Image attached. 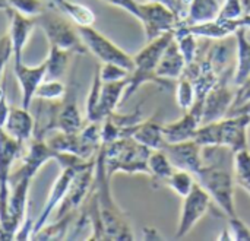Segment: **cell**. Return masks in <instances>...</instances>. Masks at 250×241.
<instances>
[{"mask_svg":"<svg viewBox=\"0 0 250 241\" xmlns=\"http://www.w3.org/2000/svg\"><path fill=\"white\" fill-rule=\"evenodd\" d=\"M7 16H9V37H10V42H12V51H13V66L21 64L22 63V54H23V48L32 34V31L37 26V20L35 18L26 16L19 13L15 9L7 7L6 9Z\"/></svg>","mask_w":250,"mask_h":241,"instance_id":"17","label":"cell"},{"mask_svg":"<svg viewBox=\"0 0 250 241\" xmlns=\"http://www.w3.org/2000/svg\"><path fill=\"white\" fill-rule=\"evenodd\" d=\"M125 136L133 138L149 149H163L167 145V141L163 135V123H160L155 116L146 120H141L139 123L125 129L122 132V138Z\"/></svg>","mask_w":250,"mask_h":241,"instance_id":"20","label":"cell"},{"mask_svg":"<svg viewBox=\"0 0 250 241\" xmlns=\"http://www.w3.org/2000/svg\"><path fill=\"white\" fill-rule=\"evenodd\" d=\"M7 9V4L4 0H0V10H6Z\"/></svg>","mask_w":250,"mask_h":241,"instance_id":"44","label":"cell"},{"mask_svg":"<svg viewBox=\"0 0 250 241\" xmlns=\"http://www.w3.org/2000/svg\"><path fill=\"white\" fill-rule=\"evenodd\" d=\"M221 12V4L218 0H190L189 10L180 23L196 25L209 20H215Z\"/></svg>","mask_w":250,"mask_h":241,"instance_id":"26","label":"cell"},{"mask_svg":"<svg viewBox=\"0 0 250 241\" xmlns=\"http://www.w3.org/2000/svg\"><path fill=\"white\" fill-rule=\"evenodd\" d=\"M91 161V160H89ZM89 161H82V162H76V164H67V165H63L60 167L62 168V173L60 176L57 177V180L54 181L50 193H48V198L45 201V205L42 208V211L40 212L38 218L34 221V225H32V234H35L40 228H42L45 225V222L48 221L50 215L56 211V208L62 203V201L64 199L75 176L78 174V171L81 168H83Z\"/></svg>","mask_w":250,"mask_h":241,"instance_id":"13","label":"cell"},{"mask_svg":"<svg viewBox=\"0 0 250 241\" xmlns=\"http://www.w3.org/2000/svg\"><path fill=\"white\" fill-rule=\"evenodd\" d=\"M7 7L18 10L22 15L35 18L41 15L45 9H48V3L45 0H4Z\"/></svg>","mask_w":250,"mask_h":241,"instance_id":"34","label":"cell"},{"mask_svg":"<svg viewBox=\"0 0 250 241\" xmlns=\"http://www.w3.org/2000/svg\"><path fill=\"white\" fill-rule=\"evenodd\" d=\"M211 205H212V199L209 193L196 181L192 190L189 192V195L183 198L176 237L177 239L186 237L192 231V228L207 215V212L211 209Z\"/></svg>","mask_w":250,"mask_h":241,"instance_id":"11","label":"cell"},{"mask_svg":"<svg viewBox=\"0 0 250 241\" xmlns=\"http://www.w3.org/2000/svg\"><path fill=\"white\" fill-rule=\"evenodd\" d=\"M233 179L237 186L245 189L250 196V149L233 154Z\"/></svg>","mask_w":250,"mask_h":241,"instance_id":"30","label":"cell"},{"mask_svg":"<svg viewBox=\"0 0 250 241\" xmlns=\"http://www.w3.org/2000/svg\"><path fill=\"white\" fill-rule=\"evenodd\" d=\"M148 170H149L148 177L151 179L152 186L163 187L164 181L174 171V167L163 149H152L148 158Z\"/></svg>","mask_w":250,"mask_h":241,"instance_id":"27","label":"cell"},{"mask_svg":"<svg viewBox=\"0 0 250 241\" xmlns=\"http://www.w3.org/2000/svg\"><path fill=\"white\" fill-rule=\"evenodd\" d=\"M101 86H103V80L100 76V70L97 67L95 73H94V79L91 83V89L89 94L86 97V105H85V111H86V121H92L95 123V111L100 102V94H101Z\"/></svg>","mask_w":250,"mask_h":241,"instance_id":"35","label":"cell"},{"mask_svg":"<svg viewBox=\"0 0 250 241\" xmlns=\"http://www.w3.org/2000/svg\"><path fill=\"white\" fill-rule=\"evenodd\" d=\"M186 67V60L179 48V44L176 40H173L168 47L164 50L158 66H157V76L161 79H179L183 75V70Z\"/></svg>","mask_w":250,"mask_h":241,"instance_id":"23","label":"cell"},{"mask_svg":"<svg viewBox=\"0 0 250 241\" xmlns=\"http://www.w3.org/2000/svg\"><path fill=\"white\" fill-rule=\"evenodd\" d=\"M83 121L78 100L76 88L72 85L62 100L53 101V130L63 133H78L83 129Z\"/></svg>","mask_w":250,"mask_h":241,"instance_id":"14","label":"cell"},{"mask_svg":"<svg viewBox=\"0 0 250 241\" xmlns=\"http://www.w3.org/2000/svg\"><path fill=\"white\" fill-rule=\"evenodd\" d=\"M144 236H145V240H163L161 236L158 234V231L152 227H145Z\"/></svg>","mask_w":250,"mask_h":241,"instance_id":"43","label":"cell"},{"mask_svg":"<svg viewBox=\"0 0 250 241\" xmlns=\"http://www.w3.org/2000/svg\"><path fill=\"white\" fill-rule=\"evenodd\" d=\"M229 239L237 241H250V228L236 215L229 218Z\"/></svg>","mask_w":250,"mask_h":241,"instance_id":"37","label":"cell"},{"mask_svg":"<svg viewBox=\"0 0 250 241\" xmlns=\"http://www.w3.org/2000/svg\"><path fill=\"white\" fill-rule=\"evenodd\" d=\"M173 40H174V31L166 32V34L148 41V44L133 56V69L129 75V85L123 95L122 104H125L133 94H136L138 89L144 83L154 82V83H158L160 86L168 85V80L158 78L155 70H157L158 61H160L164 50L168 47V44Z\"/></svg>","mask_w":250,"mask_h":241,"instance_id":"4","label":"cell"},{"mask_svg":"<svg viewBox=\"0 0 250 241\" xmlns=\"http://www.w3.org/2000/svg\"><path fill=\"white\" fill-rule=\"evenodd\" d=\"M237 38V63L233 73V83L239 88L250 78V41L248 28L242 26L236 34Z\"/></svg>","mask_w":250,"mask_h":241,"instance_id":"25","label":"cell"},{"mask_svg":"<svg viewBox=\"0 0 250 241\" xmlns=\"http://www.w3.org/2000/svg\"><path fill=\"white\" fill-rule=\"evenodd\" d=\"M239 19H215V20L196 23V25L180 23L177 28L186 31V32H190V34L196 35L198 38H208V40L218 41V40H226V38L234 35L242 28Z\"/></svg>","mask_w":250,"mask_h":241,"instance_id":"21","label":"cell"},{"mask_svg":"<svg viewBox=\"0 0 250 241\" xmlns=\"http://www.w3.org/2000/svg\"><path fill=\"white\" fill-rule=\"evenodd\" d=\"M110 181L111 179L107 176L103 151L100 148L95 158L94 183L88 198L98 214L103 240H133L129 221L113 199Z\"/></svg>","mask_w":250,"mask_h":241,"instance_id":"1","label":"cell"},{"mask_svg":"<svg viewBox=\"0 0 250 241\" xmlns=\"http://www.w3.org/2000/svg\"><path fill=\"white\" fill-rule=\"evenodd\" d=\"M47 143L57 152L72 154L82 160H94L101 148V126L100 123L86 121L78 133L57 132L47 139Z\"/></svg>","mask_w":250,"mask_h":241,"instance_id":"6","label":"cell"},{"mask_svg":"<svg viewBox=\"0 0 250 241\" xmlns=\"http://www.w3.org/2000/svg\"><path fill=\"white\" fill-rule=\"evenodd\" d=\"M101 151L107 176L110 179L117 173L149 176L148 158L152 149L139 143L133 138L125 136L110 143H101Z\"/></svg>","mask_w":250,"mask_h":241,"instance_id":"3","label":"cell"},{"mask_svg":"<svg viewBox=\"0 0 250 241\" xmlns=\"http://www.w3.org/2000/svg\"><path fill=\"white\" fill-rule=\"evenodd\" d=\"M176 100H177V105L180 107V110L183 113L188 111L195 104V101H196V89H195V85L186 76H180L179 78L177 89H176Z\"/></svg>","mask_w":250,"mask_h":241,"instance_id":"32","label":"cell"},{"mask_svg":"<svg viewBox=\"0 0 250 241\" xmlns=\"http://www.w3.org/2000/svg\"><path fill=\"white\" fill-rule=\"evenodd\" d=\"M139 22L142 23L146 41H151L166 32L176 31L182 18L168 6L160 1H146L139 4Z\"/></svg>","mask_w":250,"mask_h":241,"instance_id":"9","label":"cell"},{"mask_svg":"<svg viewBox=\"0 0 250 241\" xmlns=\"http://www.w3.org/2000/svg\"><path fill=\"white\" fill-rule=\"evenodd\" d=\"M129 85V76L122 80L114 82H103L101 94H100V102L95 111V123H103L105 117H108L111 113L116 111L117 105L122 104L123 95L126 92V88Z\"/></svg>","mask_w":250,"mask_h":241,"instance_id":"22","label":"cell"},{"mask_svg":"<svg viewBox=\"0 0 250 241\" xmlns=\"http://www.w3.org/2000/svg\"><path fill=\"white\" fill-rule=\"evenodd\" d=\"M78 31L88 51L92 53L101 63H114L132 72L133 56L127 54L123 48H120L116 42L97 31L92 25L78 26Z\"/></svg>","mask_w":250,"mask_h":241,"instance_id":"8","label":"cell"},{"mask_svg":"<svg viewBox=\"0 0 250 241\" xmlns=\"http://www.w3.org/2000/svg\"><path fill=\"white\" fill-rule=\"evenodd\" d=\"M13 51H12V42L9 32L6 31L3 35H0V83L3 82L4 78V70L7 67L9 60L12 59Z\"/></svg>","mask_w":250,"mask_h":241,"instance_id":"38","label":"cell"},{"mask_svg":"<svg viewBox=\"0 0 250 241\" xmlns=\"http://www.w3.org/2000/svg\"><path fill=\"white\" fill-rule=\"evenodd\" d=\"M105 1L107 4H111L114 7H119V9H123L125 12H127L129 15H132L133 18L139 19V15H141V10H139V4L136 0H103Z\"/></svg>","mask_w":250,"mask_h":241,"instance_id":"40","label":"cell"},{"mask_svg":"<svg viewBox=\"0 0 250 241\" xmlns=\"http://www.w3.org/2000/svg\"><path fill=\"white\" fill-rule=\"evenodd\" d=\"M7 111H9V104L6 97V83L3 80L0 83V135L4 132V121L7 117Z\"/></svg>","mask_w":250,"mask_h":241,"instance_id":"41","label":"cell"},{"mask_svg":"<svg viewBox=\"0 0 250 241\" xmlns=\"http://www.w3.org/2000/svg\"><path fill=\"white\" fill-rule=\"evenodd\" d=\"M48 6L64 15L76 23V26H91L95 22V13L85 4L72 0H47Z\"/></svg>","mask_w":250,"mask_h":241,"instance_id":"24","label":"cell"},{"mask_svg":"<svg viewBox=\"0 0 250 241\" xmlns=\"http://www.w3.org/2000/svg\"><path fill=\"white\" fill-rule=\"evenodd\" d=\"M243 16L242 0H224L217 19H239Z\"/></svg>","mask_w":250,"mask_h":241,"instance_id":"39","label":"cell"},{"mask_svg":"<svg viewBox=\"0 0 250 241\" xmlns=\"http://www.w3.org/2000/svg\"><path fill=\"white\" fill-rule=\"evenodd\" d=\"M149 1H160V3H163V4L168 6L171 10H174V12L182 18V20H183V18H185V15H186V13L183 12L185 6L182 4L180 0H149Z\"/></svg>","mask_w":250,"mask_h":241,"instance_id":"42","label":"cell"},{"mask_svg":"<svg viewBox=\"0 0 250 241\" xmlns=\"http://www.w3.org/2000/svg\"><path fill=\"white\" fill-rule=\"evenodd\" d=\"M163 151L167 154L174 168L190 171L193 176L198 174L205 165L204 148L195 141H183L176 143H167Z\"/></svg>","mask_w":250,"mask_h":241,"instance_id":"15","label":"cell"},{"mask_svg":"<svg viewBox=\"0 0 250 241\" xmlns=\"http://www.w3.org/2000/svg\"><path fill=\"white\" fill-rule=\"evenodd\" d=\"M202 104L204 101L196 100L195 104L188 111H185L182 119L163 124V135L167 143L190 141L195 138L196 130L202 124Z\"/></svg>","mask_w":250,"mask_h":241,"instance_id":"16","label":"cell"},{"mask_svg":"<svg viewBox=\"0 0 250 241\" xmlns=\"http://www.w3.org/2000/svg\"><path fill=\"white\" fill-rule=\"evenodd\" d=\"M35 20L37 26H40L45 34L48 47H57L78 56L88 53V48L83 44L78 28H73L69 19L60 12L48 7L41 15L35 16Z\"/></svg>","mask_w":250,"mask_h":241,"instance_id":"5","label":"cell"},{"mask_svg":"<svg viewBox=\"0 0 250 241\" xmlns=\"http://www.w3.org/2000/svg\"><path fill=\"white\" fill-rule=\"evenodd\" d=\"M180 1H182L183 6H189V3H190V0H180Z\"/></svg>","mask_w":250,"mask_h":241,"instance_id":"45","label":"cell"},{"mask_svg":"<svg viewBox=\"0 0 250 241\" xmlns=\"http://www.w3.org/2000/svg\"><path fill=\"white\" fill-rule=\"evenodd\" d=\"M72 56L73 54L66 50H60L57 47H48V56L45 59L47 63L45 79H60L66 73Z\"/></svg>","mask_w":250,"mask_h":241,"instance_id":"28","label":"cell"},{"mask_svg":"<svg viewBox=\"0 0 250 241\" xmlns=\"http://www.w3.org/2000/svg\"><path fill=\"white\" fill-rule=\"evenodd\" d=\"M196 181L209 193L217 206L227 215V218L236 217L234 201V179L233 174L217 165H204V168L195 174Z\"/></svg>","mask_w":250,"mask_h":241,"instance_id":"7","label":"cell"},{"mask_svg":"<svg viewBox=\"0 0 250 241\" xmlns=\"http://www.w3.org/2000/svg\"><path fill=\"white\" fill-rule=\"evenodd\" d=\"M67 92V88L59 79H44L35 92V98L41 101H57L62 100Z\"/></svg>","mask_w":250,"mask_h":241,"instance_id":"33","label":"cell"},{"mask_svg":"<svg viewBox=\"0 0 250 241\" xmlns=\"http://www.w3.org/2000/svg\"><path fill=\"white\" fill-rule=\"evenodd\" d=\"M13 73H15V78L19 83V88H21L22 107L29 110L32 105V101L35 98V92H37L38 86L45 79L47 63L44 60L38 66H26L22 61L21 64L13 66Z\"/></svg>","mask_w":250,"mask_h":241,"instance_id":"18","label":"cell"},{"mask_svg":"<svg viewBox=\"0 0 250 241\" xmlns=\"http://www.w3.org/2000/svg\"><path fill=\"white\" fill-rule=\"evenodd\" d=\"M229 73L223 75L215 86L207 94L202 104V124L218 121L227 117L229 111L231 110L236 91L229 85Z\"/></svg>","mask_w":250,"mask_h":241,"instance_id":"12","label":"cell"},{"mask_svg":"<svg viewBox=\"0 0 250 241\" xmlns=\"http://www.w3.org/2000/svg\"><path fill=\"white\" fill-rule=\"evenodd\" d=\"M195 183H196V179L190 171L174 168V171L170 174V177L164 181V187H168L177 196L185 198L189 195V192L192 190Z\"/></svg>","mask_w":250,"mask_h":241,"instance_id":"31","label":"cell"},{"mask_svg":"<svg viewBox=\"0 0 250 241\" xmlns=\"http://www.w3.org/2000/svg\"><path fill=\"white\" fill-rule=\"evenodd\" d=\"M75 220V212L57 218V222L51 225H44L35 234L31 236V240H63L67 236L69 227Z\"/></svg>","mask_w":250,"mask_h":241,"instance_id":"29","label":"cell"},{"mask_svg":"<svg viewBox=\"0 0 250 241\" xmlns=\"http://www.w3.org/2000/svg\"><path fill=\"white\" fill-rule=\"evenodd\" d=\"M249 126L250 114L227 116L218 121L201 124L193 139L202 148H227L236 154L249 148Z\"/></svg>","mask_w":250,"mask_h":241,"instance_id":"2","label":"cell"},{"mask_svg":"<svg viewBox=\"0 0 250 241\" xmlns=\"http://www.w3.org/2000/svg\"><path fill=\"white\" fill-rule=\"evenodd\" d=\"M34 127H35V121L28 108H23L22 105L21 107L9 105L7 117L4 121V132L10 138H13L16 142H19L23 146L32 139Z\"/></svg>","mask_w":250,"mask_h":241,"instance_id":"19","label":"cell"},{"mask_svg":"<svg viewBox=\"0 0 250 241\" xmlns=\"http://www.w3.org/2000/svg\"><path fill=\"white\" fill-rule=\"evenodd\" d=\"M22 152V145L10 138L6 132L0 135V224L1 231L9 220V196H10V168ZM1 240V237H0Z\"/></svg>","mask_w":250,"mask_h":241,"instance_id":"10","label":"cell"},{"mask_svg":"<svg viewBox=\"0 0 250 241\" xmlns=\"http://www.w3.org/2000/svg\"><path fill=\"white\" fill-rule=\"evenodd\" d=\"M100 70V76L103 82H114V80H122L126 79L130 75V70L114 64V63H101V66H98Z\"/></svg>","mask_w":250,"mask_h":241,"instance_id":"36","label":"cell"}]
</instances>
